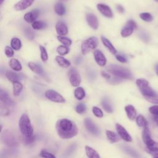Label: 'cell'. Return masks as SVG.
I'll list each match as a JSON object with an SVG mask.
<instances>
[{
	"instance_id": "18",
	"label": "cell",
	"mask_w": 158,
	"mask_h": 158,
	"mask_svg": "<svg viewBox=\"0 0 158 158\" xmlns=\"http://www.w3.org/2000/svg\"><path fill=\"white\" fill-rule=\"evenodd\" d=\"M40 14L39 10L35 9L33 10L24 15V20L28 23H33L35 21V20L38 18Z\"/></svg>"
},
{
	"instance_id": "37",
	"label": "cell",
	"mask_w": 158,
	"mask_h": 158,
	"mask_svg": "<svg viewBox=\"0 0 158 158\" xmlns=\"http://www.w3.org/2000/svg\"><path fill=\"white\" fill-rule=\"evenodd\" d=\"M139 17L145 22H151L153 20L152 15L149 12H143L139 14Z\"/></svg>"
},
{
	"instance_id": "57",
	"label": "cell",
	"mask_w": 158,
	"mask_h": 158,
	"mask_svg": "<svg viewBox=\"0 0 158 158\" xmlns=\"http://www.w3.org/2000/svg\"><path fill=\"white\" fill-rule=\"evenodd\" d=\"M154 158H158V157H154Z\"/></svg>"
},
{
	"instance_id": "16",
	"label": "cell",
	"mask_w": 158,
	"mask_h": 158,
	"mask_svg": "<svg viewBox=\"0 0 158 158\" xmlns=\"http://www.w3.org/2000/svg\"><path fill=\"white\" fill-rule=\"evenodd\" d=\"M94 57L95 61L101 67H104L106 65L107 62L106 58L104 56V54L100 50L97 49L94 52Z\"/></svg>"
},
{
	"instance_id": "26",
	"label": "cell",
	"mask_w": 158,
	"mask_h": 158,
	"mask_svg": "<svg viewBox=\"0 0 158 158\" xmlns=\"http://www.w3.org/2000/svg\"><path fill=\"white\" fill-rule=\"evenodd\" d=\"M9 65L11 67V69L15 71H20L22 69L20 62L17 59L15 58H12L9 60Z\"/></svg>"
},
{
	"instance_id": "54",
	"label": "cell",
	"mask_w": 158,
	"mask_h": 158,
	"mask_svg": "<svg viewBox=\"0 0 158 158\" xmlns=\"http://www.w3.org/2000/svg\"><path fill=\"white\" fill-rule=\"evenodd\" d=\"M156 121L157 122V125H158V118H156Z\"/></svg>"
},
{
	"instance_id": "43",
	"label": "cell",
	"mask_w": 158,
	"mask_h": 158,
	"mask_svg": "<svg viewBox=\"0 0 158 158\" xmlns=\"http://www.w3.org/2000/svg\"><path fill=\"white\" fill-rule=\"evenodd\" d=\"M40 156L43 158H56V157L52 153L47 152L44 150H42L40 153Z\"/></svg>"
},
{
	"instance_id": "11",
	"label": "cell",
	"mask_w": 158,
	"mask_h": 158,
	"mask_svg": "<svg viewBox=\"0 0 158 158\" xmlns=\"http://www.w3.org/2000/svg\"><path fill=\"white\" fill-rule=\"evenodd\" d=\"M136 28V24L135 22L132 20H128L127 24L125 25V26L122 28L120 32V34L122 37H124V38L128 37L133 33L135 28Z\"/></svg>"
},
{
	"instance_id": "33",
	"label": "cell",
	"mask_w": 158,
	"mask_h": 158,
	"mask_svg": "<svg viewBox=\"0 0 158 158\" xmlns=\"http://www.w3.org/2000/svg\"><path fill=\"white\" fill-rule=\"evenodd\" d=\"M10 45H11V47L13 49L19 50L22 47V43H21V41L19 38H13L11 40Z\"/></svg>"
},
{
	"instance_id": "8",
	"label": "cell",
	"mask_w": 158,
	"mask_h": 158,
	"mask_svg": "<svg viewBox=\"0 0 158 158\" xmlns=\"http://www.w3.org/2000/svg\"><path fill=\"white\" fill-rule=\"evenodd\" d=\"M2 139L6 144L9 146H15L17 145V138L10 131L6 130L4 131L2 135Z\"/></svg>"
},
{
	"instance_id": "21",
	"label": "cell",
	"mask_w": 158,
	"mask_h": 158,
	"mask_svg": "<svg viewBox=\"0 0 158 158\" xmlns=\"http://www.w3.org/2000/svg\"><path fill=\"white\" fill-rule=\"evenodd\" d=\"M125 110L126 112L128 118L131 120L136 118V110L132 105H127L125 107Z\"/></svg>"
},
{
	"instance_id": "39",
	"label": "cell",
	"mask_w": 158,
	"mask_h": 158,
	"mask_svg": "<svg viewBox=\"0 0 158 158\" xmlns=\"http://www.w3.org/2000/svg\"><path fill=\"white\" fill-rule=\"evenodd\" d=\"M57 38L58 41H59L65 46H70L72 44V40L67 37H64L62 36H58Z\"/></svg>"
},
{
	"instance_id": "52",
	"label": "cell",
	"mask_w": 158,
	"mask_h": 158,
	"mask_svg": "<svg viewBox=\"0 0 158 158\" xmlns=\"http://www.w3.org/2000/svg\"><path fill=\"white\" fill-rule=\"evenodd\" d=\"M155 70H156V73L158 75V64L156 65L155 66Z\"/></svg>"
},
{
	"instance_id": "36",
	"label": "cell",
	"mask_w": 158,
	"mask_h": 158,
	"mask_svg": "<svg viewBox=\"0 0 158 158\" xmlns=\"http://www.w3.org/2000/svg\"><path fill=\"white\" fill-rule=\"evenodd\" d=\"M56 51H57V53H59L60 55L64 56V55H65L69 53V48L68 47H67V46L60 45L57 48Z\"/></svg>"
},
{
	"instance_id": "23",
	"label": "cell",
	"mask_w": 158,
	"mask_h": 158,
	"mask_svg": "<svg viewBox=\"0 0 158 158\" xmlns=\"http://www.w3.org/2000/svg\"><path fill=\"white\" fill-rule=\"evenodd\" d=\"M101 41L103 43V44L105 46V47L112 54H115L117 53V50L114 48V46L112 45V44L110 43V41L107 39L106 37L102 36H101Z\"/></svg>"
},
{
	"instance_id": "47",
	"label": "cell",
	"mask_w": 158,
	"mask_h": 158,
	"mask_svg": "<svg viewBox=\"0 0 158 158\" xmlns=\"http://www.w3.org/2000/svg\"><path fill=\"white\" fill-rule=\"evenodd\" d=\"M146 150L149 154L152 156L154 157H158V149H148L146 148Z\"/></svg>"
},
{
	"instance_id": "30",
	"label": "cell",
	"mask_w": 158,
	"mask_h": 158,
	"mask_svg": "<svg viewBox=\"0 0 158 158\" xmlns=\"http://www.w3.org/2000/svg\"><path fill=\"white\" fill-rule=\"evenodd\" d=\"M56 60L57 63L62 67H68L70 65V62L62 56H56Z\"/></svg>"
},
{
	"instance_id": "42",
	"label": "cell",
	"mask_w": 158,
	"mask_h": 158,
	"mask_svg": "<svg viewBox=\"0 0 158 158\" xmlns=\"http://www.w3.org/2000/svg\"><path fill=\"white\" fill-rule=\"evenodd\" d=\"M92 112L93 113V114L98 117V118H102L103 117V112L102 111V110L101 109H99V107H96V106H94L92 108Z\"/></svg>"
},
{
	"instance_id": "20",
	"label": "cell",
	"mask_w": 158,
	"mask_h": 158,
	"mask_svg": "<svg viewBox=\"0 0 158 158\" xmlns=\"http://www.w3.org/2000/svg\"><path fill=\"white\" fill-rule=\"evenodd\" d=\"M121 149L125 152H126L127 154L130 155V156H131L133 158H141V157L139 154V153L130 146H128L127 145H122Z\"/></svg>"
},
{
	"instance_id": "55",
	"label": "cell",
	"mask_w": 158,
	"mask_h": 158,
	"mask_svg": "<svg viewBox=\"0 0 158 158\" xmlns=\"http://www.w3.org/2000/svg\"><path fill=\"white\" fill-rule=\"evenodd\" d=\"M156 1H157V2H158V0H155Z\"/></svg>"
},
{
	"instance_id": "46",
	"label": "cell",
	"mask_w": 158,
	"mask_h": 158,
	"mask_svg": "<svg viewBox=\"0 0 158 158\" xmlns=\"http://www.w3.org/2000/svg\"><path fill=\"white\" fill-rule=\"evenodd\" d=\"M149 111L151 114L158 116V105H154L149 108Z\"/></svg>"
},
{
	"instance_id": "48",
	"label": "cell",
	"mask_w": 158,
	"mask_h": 158,
	"mask_svg": "<svg viewBox=\"0 0 158 158\" xmlns=\"http://www.w3.org/2000/svg\"><path fill=\"white\" fill-rule=\"evenodd\" d=\"M115 57L117 60H118L119 62H120L122 63H126L127 62V59L121 55H117V56H116Z\"/></svg>"
},
{
	"instance_id": "9",
	"label": "cell",
	"mask_w": 158,
	"mask_h": 158,
	"mask_svg": "<svg viewBox=\"0 0 158 158\" xmlns=\"http://www.w3.org/2000/svg\"><path fill=\"white\" fill-rule=\"evenodd\" d=\"M84 124L88 131L91 135L96 136L99 135L100 130L90 118H86L84 120Z\"/></svg>"
},
{
	"instance_id": "34",
	"label": "cell",
	"mask_w": 158,
	"mask_h": 158,
	"mask_svg": "<svg viewBox=\"0 0 158 158\" xmlns=\"http://www.w3.org/2000/svg\"><path fill=\"white\" fill-rule=\"evenodd\" d=\"M136 122L138 127H144L148 125V122L146 118L142 115H139L136 118Z\"/></svg>"
},
{
	"instance_id": "1",
	"label": "cell",
	"mask_w": 158,
	"mask_h": 158,
	"mask_svg": "<svg viewBox=\"0 0 158 158\" xmlns=\"http://www.w3.org/2000/svg\"><path fill=\"white\" fill-rule=\"evenodd\" d=\"M57 135L62 139H70L78 133V128L76 124L67 118H61L56 125Z\"/></svg>"
},
{
	"instance_id": "25",
	"label": "cell",
	"mask_w": 158,
	"mask_h": 158,
	"mask_svg": "<svg viewBox=\"0 0 158 158\" xmlns=\"http://www.w3.org/2000/svg\"><path fill=\"white\" fill-rule=\"evenodd\" d=\"M85 152L88 158H101L99 154L97 152L96 150H94L91 147L86 145L85 147Z\"/></svg>"
},
{
	"instance_id": "28",
	"label": "cell",
	"mask_w": 158,
	"mask_h": 158,
	"mask_svg": "<svg viewBox=\"0 0 158 158\" xmlns=\"http://www.w3.org/2000/svg\"><path fill=\"white\" fill-rule=\"evenodd\" d=\"M101 105L104 108V110L107 113H112L113 112V107L109 100L107 98H104L102 99L101 101Z\"/></svg>"
},
{
	"instance_id": "31",
	"label": "cell",
	"mask_w": 158,
	"mask_h": 158,
	"mask_svg": "<svg viewBox=\"0 0 158 158\" xmlns=\"http://www.w3.org/2000/svg\"><path fill=\"white\" fill-rule=\"evenodd\" d=\"M55 12L59 15H63L65 13V7L61 2H57L54 6Z\"/></svg>"
},
{
	"instance_id": "53",
	"label": "cell",
	"mask_w": 158,
	"mask_h": 158,
	"mask_svg": "<svg viewBox=\"0 0 158 158\" xmlns=\"http://www.w3.org/2000/svg\"><path fill=\"white\" fill-rule=\"evenodd\" d=\"M4 1H5V0H1V1H0V2H1V3H0V4H1V5L4 2Z\"/></svg>"
},
{
	"instance_id": "51",
	"label": "cell",
	"mask_w": 158,
	"mask_h": 158,
	"mask_svg": "<svg viewBox=\"0 0 158 158\" xmlns=\"http://www.w3.org/2000/svg\"><path fill=\"white\" fill-rule=\"evenodd\" d=\"M117 10H118L119 12H120V13H123V12H124V8H123V7L122 6H121V5H118V6H117Z\"/></svg>"
},
{
	"instance_id": "38",
	"label": "cell",
	"mask_w": 158,
	"mask_h": 158,
	"mask_svg": "<svg viewBox=\"0 0 158 158\" xmlns=\"http://www.w3.org/2000/svg\"><path fill=\"white\" fill-rule=\"evenodd\" d=\"M24 35H25L26 38L30 40L33 39L35 37L34 32L31 30V28H30L28 27H26L24 29Z\"/></svg>"
},
{
	"instance_id": "29",
	"label": "cell",
	"mask_w": 158,
	"mask_h": 158,
	"mask_svg": "<svg viewBox=\"0 0 158 158\" xmlns=\"http://www.w3.org/2000/svg\"><path fill=\"white\" fill-rule=\"evenodd\" d=\"M13 84V93L15 96H17L20 94L23 89V85L20 81H14Z\"/></svg>"
},
{
	"instance_id": "32",
	"label": "cell",
	"mask_w": 158,
	"mask_h": 158,
	"mask_svg": "<svg viewBox=\"0 0 158 158\" xmlns=\"http://www.w3.org/2000/svg\"><path fill=\"white\" fill-rule=\"evenodd\" d=\"M75 97L78 100H81L85 97V91L82 87H77L74 91Z\"/></svg>"
},
{
	"instance_id": "41",
	"label": "cell",
	"mask_w": 158,
	"mask_h": 158,
	"mask_svg": "<svg viewBox=\"0 0 158 158\" xmlns=\"http://www.w3.org/2000/svg\"><path fill=\"white\" fill-rule=\"evenodd\" d=\"M86 109V107L85 104L82 102L78 104L75 107V110L79 114H83L85 112Z\"/></svg>"
},
{
	"instance_id": "14",
	"label": "cell",
	"mask_w": 158,
	"mask_h": 158,
	"mask_svg": "<svg viewBox=\"0 0 158 158\" xmlns=\"http://www.w3.org/2000/svg\"><path fill=\"white\" fill-rule=\"evenodd\" d=\"M0 100L1 104L6 106H12L14 105V102L9 97L8 93L2 89L0 90Z\"/></svg>"
},
{
	"instance_id": "45",
	"label": "cell",
	"mask_w": 158,
	"mask_h": 158,
	"mask_svg": "<svg viewBox=\"0 0 158 158\" xmlns=\"http://www.w3.org/2000/svg\"><path fill=\"white\" fill-rule=\"evenodd\" d=\"M9 110L6 106L1 104V114L2 115H7L9 114Z\"/></svg>"
},
{
	"instance_id": "17",
	"label": "cell",
	"mask_w": 158,
	"mask_h": 158,
	"mask_svg": "<svg viewBox=\"0 0 158 158\" xmlns=\"http://www.w3.org/2000/svg\"><path fill=\"white\" fill-rule=\"evenodd\" d=\"M34 0H21L14 5V9L16 10H23L30 7Z\"/></svg>"
},
{
	"instance_id": "56",
	"label": "cell",
	"mask_w": 158,
	"mask_h": 158,
	"mask_svg": "<svg viewBox=\"0 0 158 158\" xmlns=\"http://www.w3.org/2000/svg\"><path fill=\"white\" fill-rule=\"evenodd\" d=\"M60 1H66V0H60Z\"/></svg>"
},
{
	"instance_id": "4",
	"label": "cell",
	"mask_w": 158,
	"mask_h": 158,
	"mask_svg": "<svg viewBox=\"0 0 158 158\" xmlns=\"http://www.w3.org/2000/svg\"><path fill=\"white\" fill-rule=\"evenodd\" d=\"M106 69L109 73L115 76V77L120 79L132 80L133 78L131 72L128 69L123 67L116 64H110Z\"/></svg>"
},
{
	"instance_id": "49",
	"label": "cell",
	"mask_w": 158,
	"mask_h": 158,
	"mask_svg": "<svg viewBox=\"0 0 158 158\" xmlns=\"http://www.w3.org/2000/svg\"><path fill=\"white\" fill-rule=\"evenodd\" d=\"M75 148H76V144H72V145H71V146H70V148H69V149H67V152H66V154L68 156V155L72 154V153H71V151H72V150L73 151Z\"/></svg>"
},
{
	"instance_id": "27",
	"label": "cell",
	"mask_w": 158,
	"mask_h": 158,
	"mask_svg": "<svg viewBox=\"0 0 158 158\" xmlns=\"http://www.w3.org/2000/svg\"><path fill=\"white\" fill-rule=\"evenodd\" d=\"M28 67L29 68L35 73L38 74V75H43L44 74V71H43V69H42V67L37 64H35L34 62H30L28 63Z\"/></svg>"
},
{
	"instance_id": "6",
	"label": "cell",
	"mask_w": 158,
	"mask_h": 158,
	"mask_svg": "<svg viewBox=\"0 0 158 158\" xmlns=\"http://www.w3.org/2000/svg\"><path fill=\"white\" fill-rule=\"evenodd\" d=\"M98 44V40L95 36L90 37L85 40L81 46V53L83 55L86 54L90 51L95 49Z\"/></svg>"
},
{
	"instance_id": "19",
	"label": "cell",
	"mask_w": 158,
	"mask_h": 158,
	"mask_svg": "<svg viewBox=\"0 0 158 158\" xmlns=\"http://www.w3.org/2000/svg\"><path fill=\"white\" fill-rule=\"evenodd\" d=\"M56 30L59 36H64L67 34L68 28L67 25L62 22H58L56 25Z\"/></svg>"
},
{
	"instance_id": "40",
	"label": "cell",
	"mask_w": 158,
	"mask_h": 158,
	"mask_svg": "<svg viewBox=\"0 0 158 158\" xmlns=\"http://www.w3.org/2000/svg\"><path fill=\"white\" fill-rule=\"evenodd\" d=\"M40 52H41V60L43 61V62H46L48 59V53H47V51H46V48L40 45Z\"/></svg>"
},
{
	"instance_id": "24",
	"label": "cell",
	"mask_w": 158,
	"mask_h": 158,
	"mask_svg": "<svg viewBox=\"0 0 158 158\" xmlns=\"http://www.w3.org/2000/svg\"><path fill=\"white\" fill-rule=\"evenodd\" d=\"M106 136H107V139L111 143H117L120 140V136H118V135L114 133L112 131L106 130Z\"/></svg>"
},
{
	"instance_id": "10",
	"label": "cell",
	"mask_w": 158,
	"mask_h": 158,
	"mask_svg": "<svg viewBox=\"0 0 158 158\" xmlns=\"http://www.w3.org/2000/svg\"><path fill=\"white\" fill-rule=\"evenodd\" d=\"M69 80L73 86H78L81 83V77L75 68H72L69 72Z\"/></svg>"
},
{
	"instance_id": "35",
	"label": "cell",
	"mask_w": 158,
	"mask_h": 158,
	"mask_svg": "<svg viewBox=\"0 0 158 158\" xmlns=\"http://www.w3.org/2000/svg\"><path fill=\"white\" fill-rule=\"evenodd\" d=\"M31 26L33 29L39 30H42L45 28L47 25L45 22L42 21H35L34 22L32 23Z\"/></svg>"
},
{
	"instance_id": "5",
	"label": "cell",
	"mask_w": 158,
	"mask_h": 158,
	"mask_svg": "<svg viewBox=\"0 0 158 158\" xmlns=\"http://www.w3.org/2000/svg\"><path fill=\"white\" fill-rule=\"evenodd\" d=\"M142 138L144 144L146 145V148L148 149H158V143L154 141L151 136V133L148 125L143 128L142 132Z\"/></svg>"
},
{
	"instance_id": "3",
	"label": "cell",
	"mask_w": 158,
	"mask_h": 158,
	"mask_svg": "<svg viewBox=\"0 0 158 158\" xmlns=\"http://www.w3.org/2000/svg\"><path fill=\"white\" fill-rule=\"evenodd\" d=\"M19 128L25 138H30L33 136V128L28 116L26 114L21 115L19 120Z\"/></svg>"
},
{
	"instance_id": "15",
	"label": "cell",
	"mask_w": 158,
	"mask_h": 158,
	"mask_svg": "<svg viewBox=\"0 0 158 158\" xmlns=\"http://www.w3.org/2000/svg\"><path fill=\"white\" fill-rule=\"evenodd\" d=\"M86 22L88 24V25L93 29L96 30L98 28L99 26V23L98 19L96 16L91 13H88L86 14Z\"/></svg>"
},
{
	"instance_id": "44",
	"label": "cell",
	"mask_w": 158,
	"mask_h": 158,
	"mask_svg": "<svg viewBox=\"0 0 158 158\" xmlns=\"http://www.w3.org/2000/svg\"><path fill=\"white\" fill-rule=\"evenodd\" d=\"M4 52H5V54L7 56V57H11L14 56V50L12 49V48L9 47V46H6L5 49H4Z\"/></svg>"
},
{
	"instance_id": "7",
	"label": "cell",
	"mask_w": 158,
	"mask_h": 158,
	"mask_svg": "<svg viewBox=\"0 0 158 158\" xmlns=\"http://www.w3.org/2000/svg\"><path fill=\"white\" fill-rule=\"evenodd\" d=\"M44 95L48 99L52 102H59V103H64L65 102V100L64 98V97L60 94H59V93H57V91L53 89L47 90L45 92Z\"/></svg>"
},
{
	"instance_id": "12",
	"label": "cell",
	"mask_w": 158,
	"mask_h": 158,
	"mask_svg": "<svg viewBox=\"0 0 158 158\" xmlns=\"http://www.w3.org/2000/svg\"><path fill=\"white\" fill-rule=\"evenodd\" d=\"M115 128L118 136L124 141L127 142H131L132 138L128 132L126 130V129L120 124L116 123Z\"/></svg>"
},
{
	"instance_id": "50",
	"label": "cell",
	"mask_w": 158,
	"mask_h": 158,
	"mask_svg": "<svg viewBox=\"0 0 158 158\" xmlns=\"http://www.w3.org/2000/svg\"><path fill=\"white\" fill-rule=\"evenodd\" d=\"M101 75H102V77H104V78H106L107 79H110V75L109 73H107V72H103V71L101 72Z\"/></svg>"
},
{
	"instance_id": "2",
	"label": "cell",
	"mask_w": 158,
	"mask_h": 158,
	"mask_svg": "<svg viewBox=\"0 0 158 158\" xmlns=\"http://www.w3.org/2000/svg\"><path fill=\"white\" fill-rule=\"evenodd\" d=\"M136 84L146 100L152 104H158V94L150 86L148 80L144 78H138L136 80Z\"/></svg>"
},
{
	"instance_id": "13",
	"label": "cell",
	"mask_w": 158,
	"mask_h": 158,
	"mask_svg": "<svg viewBox=\"0 0 158 158\" xmlns=\"http://www.w3.org/2000/svg\"><path fill=\"white\" fill-rule=\"evenodd\" d=\"M97 9L104 16L107 18H112L113 17L112 11L108 6L104 4H97Z\"/></svg>"
},
{
	"instance_id": "22",
	"label": "cell",
	"mask_w": 158,
	"mask_h": 158,
	"mask_svg": "<svg viewBox=\"0 0 158 158\" xmlns=\"http://www.w3.org/2000/svg\"><path fill=\"white\" fill-rule=\"evenodd\" d=\"M6 77L12 83L14 81H20V80H22L21 75L12 71H7L6 73Z\"/></svg>"
}]
</instances>
